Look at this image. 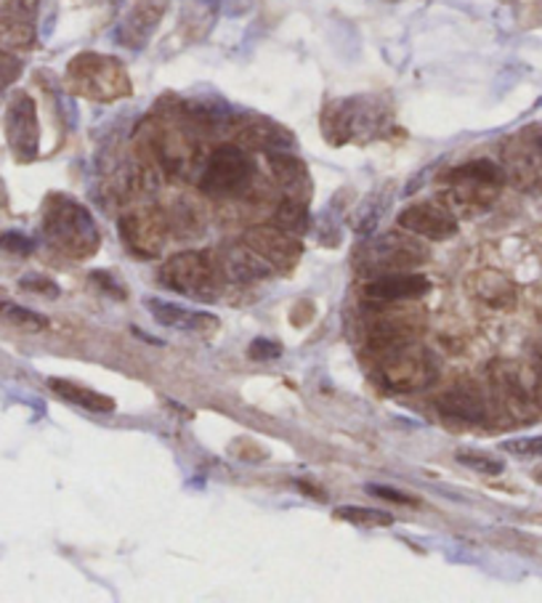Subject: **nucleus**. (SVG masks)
I'll list each match as a JSON object with an SVG mask.
<instances>
[{
  "instance_id": "nucleus-1",
  "label": "nucleus",
  "mask_w": 542,
  "mask_h": 603,
  "mask_svg": "<svg viewBox=\"0 0 542 603\" xmlns=\"http://www.w3.org/2000/svg\"><path fill=\"white\" fill-rule=\"evenodd\" d=\"M43 237L56 253L85 261L96 256L102 235L83 202L70 195H49L43 205Z\"/></svg>"
},
{
  "instance_id": "nucleus-2",
  "label": "nucleus",
  "mask_w": 542,
  "mask_h": 603,
  "mask_svg": "<svg viewBox=\"0 0 542 603\" xmlns=\"http://www.w3.org/2000/svg\"><path fill=\"white\" fill-rule=\"evenodd\" d=\"M489 386L494 402L513 423H534L542 413V375L534 364L494 360L489 364Z\"/></svg>"
},
{
  "instance_id": "nucleus-3",
  "label": "nucleus",
  "mask_w": 542,
  "mask_h": 603,
  "mask_svg": "<svg viewBox=\"0 0 542 603\" xmlns=\"http://www.w3.org/2000/svg\"><path fill=\"white\" fill-rule=\"evenodd\" d=\"M439 181L445 187L441 202L447 208L473 214V210H487L489 205L498 200L508 178L502 165H494L492 160H471L447 170Z\"/></svg>"
},
{
  "instance_id": "nucleus-4",
  "label": "nucleus",
  "mask_w": 542,
  "mask_h": 603,
  "mask_svg": "<svg viewBox=\"0 0 542 603\" xmlns=\"http://www.w3.org/2000/svg\"><path fill=\"white\" fill-rule=\"evenodd\" d=\"M67 85L72 94L96 104H112L131 96V77L121 59L85 51L67 64Z\"/></svg>"
},
{
  "instance_id": "nucleus-5",
  "label": "nucleus",
  "mask_w": 542,
  "mask_h": 603,
  "mask_svg": "<svg viewBox=\"0 0 542 603\" xmlns=\"http://www.w3.org/2000/svg\"><path fill=\"white\" fill-rule=\"evenodd\" d=\"M386 123L388 112L381 107L378 98L367 96L338 98V102H330L322 112V134L333 147L381 136Z\"/></svg>"
},
{
  "instance_id": "nucleus-6",
  "label": "nucleus",
  "mask_w": 542,
  "mask_h": 603,
  "mask_svg": "<svg viewBox=\"0 0 542 603\" xmlns=\"http://www.w3.org/2000/svg\"><path fill=\"white\" fill-rule=\"evenodd\" d=\"M428 261V250L418 237L409 231H388V235L369 237L356 248L354 263L362 274H392V271L418 269Z\"/></svg>"
},
{
  "instance_id": "nucleus-7",
  "label": "nucleus",
  "mask_w": 542,
  "mask_h": 603,
  "mask_svg": "<svg viewBox=\"0 0 542 603\" xmlns=\"http://www.w3.org/2000/svg\"><path fill=\"white\" fill-rule=\"evenodd\" d=\"M375 377L386 388L413 394L434 381V360L418 341L399 343L375 354Z\"/></svg>"
},
{
  "instance_id": "nucleus-8",
  "label": "nucleus",
  "mask_w": 542,
  "mask_h": 603,
  "mask_svg": "<svg viewBox=\"0 0 542 603\" xmlns=\"http://www.w3.org/2000/svg\"><path fill=\"white\" fill-rule=\"evenodd\" d=\"M218 280H221V269H218L216 256L202 253V250H184V253L170 256L160 269V284L178 295L197 298V301L213 298L218 293Z\"/></svg>"
},
{
  "instance_id": "nucleus-9",
  "label": "nucleus",
  "mask_w": 542,
  "mask_h": 603,
  "mask_svg": "<svg viewBox=\"0 0 542 603\" xmlns=\"http://www.w3.org/2000/svg\"><path fill=\"white\" fill-rule=\"evenodd\" d=\"M407 301H392L378 309H369L362 320V335H365L367 349L378 354L383 349L399 346V343L418 341L423 333V311L405 306Z\"/></svg>"
},
{
  "instance_id": "nucleus-10",
  "label": "nucleus",
  "mask_w": 542,
  "mask_h": 603,
  "mask_svg": "<svg viewBox=\"0 0 542 603\" xmlns=\"http://www.w3.org/2000/svg\"><path fill=\"white\" fill-rule=\"evenodd\" d=\"M253 157L237 144L213 149L200 170V189L208 197H237L253 181Z\"/></svg>"
},
{
  "instance_id": "nucleus-11",
  "label": "nucleus",
  "mask_w": 542,
  "mask_h": 603,
  "mask_svg": "<svg viewBox=\"0 0 542 603\" xmlns=\"http://www.w3.org/2000/svg\"><path fill=\"white\" fill-rule=\"evenodd\" d=\"M502 170L515 189L540 195L542 191V131L529 128L515 134L502 147Z\"/></svg>"
},
{
  "instance_id": "nucleus-12",
  "label": "nucleus",
  "mask_w": 542,
  "mask_h": 603,
  "mask_svg": "<svg viewBox=\"0 0 542 603\" xmlns=\"http://www.w3.org/2000/svg\"><path fill=\"white\" fill-rule=\"evenodd\" d=\"M6 138L19 163H32L41 149V123L30 94L17 91L6 110Z\"/></svg>"
},
{
  "instance_id": "nucleus-13",
  "label": "nucleus",
  "mask_w": 542,
  "mask_h": 603,
  "mask_svg": "<svg viewBox=\"0 0 542 603\" xmlns=\"http://www.w3.org/2000/svg\"><path fill=\"white\" fill-rule=\"evenodd\" d=\"M121 240L138 258L160 256L168 245V221L157 208H136L121 216Z\"/></svg>"
},
{
  "instance_id": "nucleus-14",
  "label": "nucleus",
  "mask_w": 542,
  "mask_h": 603,
  "mask_svg": "<svg viewBox=\"0 0 542 603\" xmlns=\"http://www.w3.org/2000/svg\"><path fill=\"white\" fill-rule=\"evenodd\" d=\"M399 227L431 242H447L458 235V216L445 202H415L399 214Z\"/></svg>"
},
{
  "instance_id": "nucleus-15",
  "label": "nucleus",
  "mask_w": 542,
  "mask_h": 603,
  "mask_svg": "<svg viewBox=\"0 0 542 603\" xmlns=\"http://www.w3.org/2000/svg\"><path fill=\"white\" fill-rule=\"evenodd\" d=\"M242 242L248 245L250 250H256L269 267L282 271L293 269L303 256V245L299 240V235H293V231L282 227H250L242 235Z\"/></svg>"
},
{
  "instance_id": "nucleus-16",
  "label": "nucleus",
  "mask_w": 542,
  "mask_h": 603,
  "mask_svg": "<svg viewBox=\"0 0 542 603\" xmlns=\"http://www.w3.org/2000/svg\"><path fill=\"white\" fill-rule=\"evenodd\" d=\"M157 160L170 176L187 178L195 170H202V147L187 128H163L155 138Z\"/></svg>"
},
{
  "instance_id": "nucleus-17",
  "label": "nucleus",
  "mask_w": 542,
  "mask_h": 603,
  "mask_svg": "<svg viewBox=\"0 0 542 603\" xmlns=\"http://www.w3.org/2000/svg\"><path fill=\"white\" fill-rule=\"evenodd\" d=\"M439 413L449 420L466 423V426H484L489 420V399L484 388L473 381H458L449 386L436 402Z\"/></svg>"
},
{
  "instance_id": "nucleus-18",
  "label": "nucleus",
  "mask_w": 542,
  "mask_h": 603,
  "mask_svg": "<svg viewBox=\"0 0 542 603\" xmlns=\"http://www.w3.org/2000/svg\"><path fill=\"white\" fill-rule=\"evenodd\" d=\"M165 11H168V0H136L134 9L123 17L117 28V43L131 51H142L160 28Z\"/></svg>"
},
{
  "instance_id": "nucleus-19",
  "label": "nucleus",
  "mask_w": 542,
  "mask_h": 603,
  "mask_svg": "<svg viewBox=\"0 0 542 603\" xmlns=\"http://www.w3.org/2000/svg\"><path fill=\"white\" fill-rule=\"evenodd\" d=\"M216 261H218V269H221V274L234 282H244V284L261 282L274 274V267H269V263L263 261L256 250H250L242 240L231 242L227 245V248L218 250Z\"/></svg>"
},
{
  "instance_id": "nucleus-20",
  "label": "nucleus",
  "mask_w": 542,
  "mask_h": 603,
  "mask_svg": "<svg viewBox=\"0 0 542 603\" xmlns=\"http://www.w3.org/2000/svg\"><path fill=\"white\" fill-rule=\"evenodd\" d=\"M365 293L369 301L392 303V301H415L431 293V282L426 274H405V271H392V274L373 277L367 282Z\"/></svg>"
},
{
  "instance_id": "nucleus-21",
  "label": "nucleus",
  "mask_w": 542,
  "mask_h": 603,
  "mask_svg": "<svg viewBox=\"0 0 542 603\" xmlns=\"http://www.w3.org/2000/svg\"><path fill=\"white\" fill-rule=\"evenodd\" d=\"M466 284H468V293H471L479 303H484L487 309L511 311L515 306V301H519L515 284L508 280L502 271L479 269L468 277Z\"/></svg>"
},
{
  "instance_id": "nucleus-22",
  "label": "nucleus",
  "mask_w": 542,
  "mask_h": 603,
  "mask_svg": "<svg viewBox=\"0 0 542 603\" xmlns=\"http://www.w3.org/2000/svg\"><path fill=\"white\" fill-rule=\"evenodd\" d=\"M147 309L157 322L165 324V328L187 330V333H213V330H218V324H221L218 316L208 314V311L178 306V303L157 301V298H149Z\"/></svg>"
},
{
  "instance_id": "nucleus-23",
  "label": "nucleus",
  "mask_w": 542,
  "mask_h": 603,
  "mask_svg": "<svg viewBox=\"0 0 542 603\" xmlns=\"http://www.w3.org/2000/svg\"><path fill=\"white\" fill-rule=\"evenodd\" d=\"M269 168L274 181L288 191V197L293 200L306 202L312 195V176H309L306 165H303L295 155L288 152H269Z\"/></svg>"
},
{
  "instance_id": "nucleus-24",
  "label": "nucleus",
  "mask_w": 542,
  "mask_h": 603,
  "mask_svg": "<svg viewBox=\"0 0 542 603\" xmlns=\"http://www.w3.org/2000/svg\"><path fill=\"white\" fill-rule=\"evenodd\" d=\"M49 388L62 396L64 402L77 404V407L91 409V413H112L115 409V399H110L107 394H98V391L81 386L75 381H67V377H51Z\"/></svg>"
},
{
  "instance_id": "nucleus-25",
  "label": "nucleus",
  "mask_w": 542,
  "mask_h": 603,
  "mask_svg": "<svg viewBox=\"0 0 542 603\" xmlns=\"http://www.w3.org/2000/svg\"><path fill=\"white\" fill-rule=\"evenodd\" d=\"M335 519L352 523V527L365 529H386L394 523V516L381 508H362V506H343L335 510Z\"/></svg>"
},
{
  "instance_id": "nucleus-26",
  "label": "nucleus",
  "mask_w": 542,
  "mask_h": 603,
  "mask_svg": "<svg viewBox=\"0 0 542 603\" xmlns=\"http://www.w3.org/2000/svg\"><path fill=\"white\" fill-rule=\"evenodd\" d=\"M392 202V191L388 189H375L373 195L367 197L365 202H362V208L356 210V218H354V227L359 235H369L375 227H378V221L383 218V214H386V205Z\"/></svg>"
},
{
  "instance_id": "nucleus-27",
  "label": "nucleus",
  "mask_w": 542,
  "mask_h": 603,
  "mask_svg": "<svg viewBox=\"0 0 542 603\" xmlns=\"http://www.w3.org/2000/svg\"><path fill=\"white\" fill-rule=\"evenodd\" d=\"M277 227L293 231V235H303V231L309 229V208L306 202L293 200V197H288L285 202L277 208Z\"/></svg>"
},
{
  "instance_id": "nucleus-28",
  "label": "nucleus",
  "mask_w": 542,
  "mask_h": 603,
  "mask_svg": "<svg viewBox=\"0 0 542 603\" xmlns=\"http://www.w3.org/2000/svg\"><path fill=\"white\" fill-rule=\"evenodd\" d=\"M0 320L22 324V328H30V330H45V328H49V320H45V316L35 314L32 309L17 306V303H11V301H0Z\"/></svg>"
},
{
  "instance_id": "nucleus-29",
  "label": "nucleus",
  "mask_w": 542,
  "mask_h": 603,
  "mask_svg": "<svg viewBox=\"0 0 542 603\" xmlns=\"http://www.w3.org/2000/svg\"><path fill=\"white\" fill-rule=\"evenodd\" d=\"M458 462L460 466L471 468L476 470V474H484V476H500L502 470H505V466L498 460V457L492 455H481V453H471V449H460L458 455Z\"/></svg>"
},
{
  "instance_id": "nucleus-30",
  "label": "nucleus",
  "mask_w": 542,
  "mask_h": 603,
  "mask_svg": "<svg viewBox=\"0 0 542 603\" xmlns=\"http://www.w3.org/2000/svg\"><path fill=\"white\" fill-rule=\"evenodd\" d=\"M19 288L28 290V293H32V295H43V298H59V293H62V288H59L54 280H49V277H43V274L22 277V280H19Z\"/></svg>"
},
{
  "instance_id": "nucleus-31",
  "label": "nucleus",
  "mask_w": 542,
  "mask_h": 603,
  "mask_svg": "<svg viewBox=\"0 0 542 603\" xmlns=\"http://www.w3.org/2000/svg\"><path fill=\"white\" fill-rule=\"evenodd\" d=\"M248 356H250V360H256V362L280 360L282 343L271 341V337H256V341L248 346Z\"/></svg>"
},
{
  "instance_id": "nucleus-32",
  "label": "nucleus",
  "mask_w": 542,
  "mask_h": 603,
  "mask_svg": "<svg viewBox=\"0 0 542 603\" xmlns=\"http://www.w3.org/2000/svg\"><path fill=\"white\" fill-rule=\"evenodd\" d=\"M0 250L11 256H30L35 250V242L19 231H6V235H0Z\"/></svg>"
},
{
  "instance_id": "nucleus-33",
  "label": "nucleus",
  "mask_w": 542,
  "mask_h": 603,
  "mask_svg": "<svg viewBox=\"0 0 542 603\" xmlns=\"http://www.w3.org/2000/svg\"><path fill=\"white\" fill-rule=\"evenodd\" d=\"M502 449L521 457H542V436H524V439H511L502 444Z\"/></svg>"
},
{
  "instance_id": "nucleus-34",
  "label": "nucleus",
  "mask_w": 542,
  "mask_h": 603,
  "mask_svg": "<svg viewBox=\"0 0 542 603\" xmlns=\"http://www.w3.org/2000/svg\"><path fill=\"white\" fill-rule=\"evenodd\" d=\"M367 492L373 495V497H381V500H392V502H402V506H420V500L418 497H413V495H407V492H402V489H392V487H373V484H369L367 487Z\"/></svg>"
},
{
  "instance_id": "nucleus-35",
  "label": "nucleus",
  "mask_w": 542,
  "mask_h": 603,
  "mask_svg": "<svg viewBox=\"0 0 542 603\" xmlns=\"http://www.w3.org/2000/svg\"><path fill=\"white\" fill-rule=\"evenodd\" d=\"M19 72H22V64H19V59L6 54V51H0V83L17 81Z\"/></svg>"
},
{
  "instance_id": "nucleus-36",
  "label": "nucleus",
  "mask_w": 542,
  "mask_h": 603,
  "mask_svg": "<svg viewBox=\"0 0 542 603\" xmlns=\"http://www.w3.org/2000/svg\"><path fill=\"white\" fill-rule=\"evenodd\" d=\"M6 202H9V195H6V184L0 181V208H6Z\"/></svg>"
},
{
  "instance_id": "nucleus-37",
  "label": "nucleus",
  "mask_w": 542,
  "mask_h": 603,
  "mask_svg": "<svg viewBox=\"0 0 542 603\" xmlns=\"http://www.w3.org/2000/svg\"><path fill=\"white\" fill-rule=\"evenodd\" d=\"M534 367H538V373L542 375V351L538 354V362H534Z\"/></svg>"
},
{
  "instance_id": "nucleus-38",
  "label": "nucleus",
  "mask_w": 542,
  "mask_h": 603,
  "mask_svg": "<svg viewBox=\"0 0 542 603\" xmlns=\"http://www.w3.org/2000/svg\"><path fill=\"white\" fill-rule=\"evenodd\" d=\"M0 293H3V288H0Z\"/></svg>"
}]
</instances>
